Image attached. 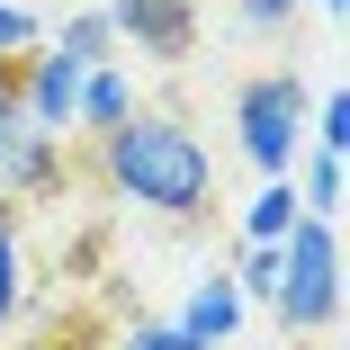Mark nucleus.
<instances>
[{
    "label": "nucleus",
    "instance_id": "nucleus-1",
    "mask_svg": "<svg viewBox=\"0 0 350 350\" xmlns=\"http://www.w3.org/2000/svg\"><path fill=\"white\" fill-rule=\"evenodd\" d=\"M90 153H99V180L126 206H144V216L198 225L206 206H216V162H206L198 126H180L171 108H144V99H135L117 126L90 135Z\"/></svg>",
    "mask_w": 350,
    "mask_h": 350
},
{
    "label": "nucleus",
    "instance_id": "nucleus-2",
    "mask_svg": "<svg viewBox=\"0 0 350 350\" xmlns=\"http://www.w3.org/2000/svg\"><path fill=\"white\" fill-rule=\"evenodd\" d=\"M269 314H278V332H332L341 323V234H332V216H297L278 234Z\"/></svg>",
    "mask_w": 350,
    "mask_h": 350
},
{
    "label": "nucleus",
    "instance_id": "nucleus-3",
    "mask_svg": "<svg viewBox=\"0 0 350 350\" xmlns=\"http://www.w3.org/2000/svg\"><path fill=\"white\" fill-rule=\"evenodd\" d=\"M306 81L297 72H252L243 90H234V144H243V162L260 171V180H278V171H297V144H306Z\"/></svg>",
    "mask_w": 350,
    "mask_h": 350
},
{
    "label": "nucleus",
    "instance_id": "nucleus-4",
    "mask_svg": "<svg viewBox=\"0 0 350 350\" xmlns=\"http://www.w3.org/2000/svg\"><path fill=\"white\" fill-rule=\"evenodd\" d=\"M63 189V135L18 108V54H0V198H54Z\"/></svg>",
    "mask_w": 350,
    "mask_h": 350
},
{
    "label": "nucleus",
    "instance_id": "nucleus-5",
    "mask_svg": "<svg viewBox=\"0 0 350 350\" xmlns=\"http://www.w3.org/2000/svg\"><path fill=\"white\" fill-rule=\"evenodd\" d=\"M117 45H135L144 63H189L198 54V0H99Z\"/></svg>",
    "mask_w": 350,
    "mask_h": 350
},
{
    "label": "nucleus",
    "instance_id": "nucleus-6",
    "mask_svg": "<svg viewBox=\"0 0 350 350\" xmlns=\"http://www.w3.org/2000/svg\"><path fill=\"white\" fill-rule=\"evenodd\" d=\"M81 72H90V63H72L63 45H27V54H18V108H27L45 135H72V108H81Z\"/></svg>",
    "mask_w": 350,
    "mask_h": 350
},
{
    "label": "nucleus",
    "instance_id": "nucleus-7",
    "mask_svg": "<svg viewBox=\"0 0 350 350\" xmlns=\"http://www.w3.org/2000/svg\"><path fill=\"white\" fill-rule=\"evenodd\" d=\"M243 306H252V297H243V288H234V278L216 269V278H198V288H189V306H180L171 323H180L189 341H206V350H225V341L243 332Z\"/></svg>",
    "mask_w": 350,
    "mask_h": 350
},
{
    "label": "nucleus",
    "instance_id": "nucleus-8",
    "mask_svg": "<svg viewBox=\"0 0 350 350\" xmlns=\"http://www.w3.org/2000/svg\"><path fill=\"white\" fill-rule=\"evenodd\" d=\"M126 108H135V81L117 72V63H90V72H81V108H72V126L99 135V126H117Z\"/></svg>",
    "mask_w": 350,
    "mask_h": 350
},
{
    "label": "nucleus",
    "instance_id": "nucleus-9",
    "mask_svg": "<svg viewBox=\"0 0 350 350\" xmlns=\"http://www.w3.org/2000/svg\"><path fill=\"white\" fill-rule=\"evenodd\" d=\"M297 216H306V198H297V180H288V171H278V180H269V189L252 198V216H243V234H252V243H278V234H288Z\"/></svg>",
    "mask_w": 350,
    "mask_h": 350
},
{
    "label": "nucleus",
    "instance_id": "nucleus-10",
    "mask_svg": "<svg viewBox=\"0 0 350 350\" xmlns=\"http://www.w3.org/2000/svg\"><path fill=\"white\" fill-rule=\"evenodd\" d=\"M54 45L72 54V63H117V27H108V10H72L54 27Z\"/></svg>",
    "mask_w": 350,
    "mask_h": 350
},
{
    "label": "nucleus",
    "instance_id": "nucleus-11",
    "mask_svg": "<svg viewBox=\"0 0 350 350\" xmlns=\"http://www.w3.org/2000/svg\"><path fill=\"white\" fill-rule=\"evenodd\" d=\"M18 306H27V252H18L10 216H0V332L18 323Z\"/></svg>",
    "mask_w": 350,
    "mask_h": 350
},
{
    "label": "nucleus",
    "instance_id": "nucleus-12",
    "mask_svg": "<svg viewBox=\"0 0 350 350\" xmlns=\"http://www.w3.org/2000/svg\"><path fill=\"white\" fill-rule=\"evenodd\" d=\"M306 18V0H234V27L243 36H288Z\"/></svg>",
    "mask_w": 350,
    "mask_h": 350
},
{
    "label": "nucleus",
    "instance_id": "nucleus-13",
    "mask_svg": "<svg viewBox=\"0 0 350 350\" xmlns=\"http://www.w3.org/2000/svg\"><path fill=\"white\" fill-rule=\"evenodd\" d=\"M306 126H314L323 153H350V99H341V90H323V99L306 108Z\"/></svg>",
    "mask_w": 350,
    "mask_h": 350
},
{
    "label": "nucleus",
    "instance_id": "nucleus-14",
    "mask_svg": "<svg viewBox=\"0 0 350 350\" xmlns=\"http://www.w3.org/2000/svg\"><path fill=\"white\" fill-rule=\"evenodd\" d=\"M306 216H332V206H341V153H314V171H306Z\"/></svg>",
    "mask_w": 350,
    "mask_h": 350
},
{
    "label": "nucleus",
    "instance_id": "nucleus-15",
    "mask_svg": "<svg viewBox=\"0 0 350 350\" xmlns=\"http://www.w3.org/2000/svg\"><path fill=\"white\" fill-rule=\"evenodd\" d=\"M234 288L269 306V288H278V243H252V252H243V269H234Z\"/></svg>",
    "mask_w": 350,
    "mask_h": 350
},
{
    "label": "nucleus",
    "instance_id": "nucleus-16",
    "mask_svg": "<svg viewBox=\"0 0 350 350\" xmlns=\"http://www.w3.org/2000/svg\"><path fill=\"white\" fill-rule=\"evenodd\" d=\"M117 350H206V341H189L180 323H126V332H117Z\"/></svg>",
    "mask_w": 350,
    "mask_h": 350
},
{
    "label": "nucleus",
    "instance_id": "nucleus-17",
    "mask_svg": "<svg viewBox=\"0 0 350 350\" xmlns=\"http://www.w3.org/2000/svg\"><path fill=\"white\" fill-rule=\"evenodd\" d=\"M27 45H45L36 10H18V0H0V54H27Z\"/></svg>",
    "mask_w": 350,
    "mask_h": 350
},
{
    "label": "nucleus",
    "instance_id": "nucleus-18",
    "mask_svg": "<svg viewBox=\"0 0 350 350\" xmlns=\"http://www.w3.org/2000/svg\"><path fill=\"white\" fill-rule=\"evenodd\" d=\"M18 350H81L72 332H45V341H18Z\"/></svg>",
    "mask_w": 350,
    "mask_h": 350
},
{
    "label": "nucleus",
    "instance_id": "nucleus-19",
    "mask_svg": "<svg viewBox=\"0 0 350 350\" xmlns=\"http://www.w3.org/2000/svg\"><path fill=\"white\" fill-rule=\"evenodd\" d=\"M323 10H332V18H341V10H350V0H323Z\"/></svg>",
    "mask_w": 350,
    "mask_h": 350
}]
</instances>
